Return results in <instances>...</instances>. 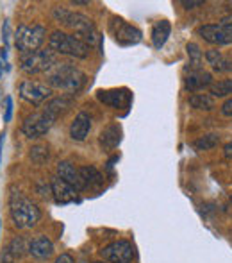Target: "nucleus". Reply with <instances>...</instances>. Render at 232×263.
Masks as SVG:
<instances>
[{
    "label": "nucleus",
    "mask_w": 232,
    "mask_h": 263,
    "mask_svg": "<svg viewBox=\"0 0 232 263\" xmlns=\"http://www.w3.org/2000/svg\"><path fill=\"white\" fill-rule=\"evenodd\" d=\"M54 18L59 24L73 29L77 38L86 43L88 47L97 43V31H95L93 22L88 16H84L80 13H73V11L65 9V7H54Z\"/></svg>",
    "instance_id": "obj_1"
},
{
    "label": "nucleus",
    "mask_w": 232,
    "mask_h": 263,
    "mask_svg": "<svg viewBox=\"0 0 232 263\" xmlns=\"http://www.w3.org/2000/svg\"><path fill=\"white\" fill-rule=\"evenodd\" d=\"M9 213L11 218H13L14 226L18 229H31L34 228L36 224L41 218V211H39L38 206L27 199L22 194H11V201H9Z\"/></svg>",
    "instance_id": "obj_2"
},
{
    "label": "nucleus",
    "mask_w": 232,
    "mask_h": 263,
    "mask_svg": "<svg viewBox=\"0 0 232 263\" xmlns=\"http://www.w3.org/2000/svg\"><path fill=\"white\" fill-rule=\"evenodd\" d=\"M86 83V73L70 63H57L49 72L50 88H59L65 91H79Z\"/></svg>",
    "instance_id": "obj_3"
},
{
    "label": "nucleus",
    "mask_w": 232,
    "mask_h": 263,
    "mask_svg": "<svg viewBox=\"0 0 232 263\" xmlns=\"http://www.w3.org/2000/svg\"><path fill=\"white\" fill-rule=\"evenodd\" d=\"M49 47L52 52L73 55V58H86L90 54V47L84 42H80L77 36H70L66 32L56 31L49 38Z\"/></svg>",
    "instance_id": "obj_4"
},
{
    "label": "nucleus",
    "mask_w": 232,
    "mask_h": 263,
    "mask_svg": "<svg viewBox=\"0 0 232 263\" xmlns=\"http://www.w3.org/2000/svg\"><path fill=\"white\" fill-rule=\"evenodd\" d=\"M45 42V27L43 25H20L14 34V45L22 54L36 52Z\"/></svg>",
    "instance_id": "obj_5"
},
{
    "label": "nucleus",
    "mask_w": 232,
    "mask_h": 263,
    "mask_svg": "<svg viewBox=\"0 0 232 263\" xmlns=\"http://www.w3.org/2000/svg\"><path fill=\"white\" fill-rule=\"evenodd\" d=\"M59 115L54 109H50L49 106H45L41 111L34 115H29L27 118L24 120V125H22V131H24L25 136L29 138H39L45 133H49V129L54 125L56 118Z\"/></svg>",
    "instance_id": "obj_6"
},
{
    "label": "nucleus",
    "mask_w": 232,
    "mask_h": 263,
    "mask_svg": "<svg viewBox=\"0 0 232 263\" xmlns=\"http://www.w3.org/2000/svg\"><path fill=\"white\" fill-rule=\"evenodd\" d=\"M20 65L25 73L50 72L57 65L56 52H52V50H36V52L22 54Z\"/></svg>",
    "instance_id": "obj_7"
},
{
    "label": "nucleus",
    "mask_w": 232,
    "mask_h": 263,
    "mask_svg": "<svg viewBox=\"0 0 232 263\" xmlns=\"http://www.w3.org/2000/svg\"><path fill=\"white\" fill-rule=\"evenodd\" d=\"M102 258L109 263H131L134 260V247L127 240H118L100 251Z\"/></svg>",
    "instance_id": "obj_8"
},
{
    "label": "nucleus",
    "mask_w": 232,
    "mask_h": 263,
    "mask_svg": "<svg viewBox=\"0 0 232 263\" xmlns=\"http://www.w3.org/2000/svg\"><path fill=\"white\" fill-rule=\"evenodd\" d=\"M20 95L24 101L31 102V104H41L47 99L52 97V88L47 86L45 83L29 79L20 84Z\"/></svg>",
    "instance_id": "obj_9"
},
{
    "label": "nucleus",
    "mask_w": 232,
    "mask_h": 263,
    "mask_svg": "<svg viewBox=\"0 0 232 263\" xmlns=\"http://www.w3.org/2000/svg\"><path fill=\"white\" fill-rule=\"evenodd\" d=\"M198 34H200L205 42L213 43V45H229V43H232V34H229L220 24L202 25V27L198 29Z\"/></svg>",
    "instance_id": "obj_10"
},
{
    "label": "nucleus",
    "mask_w": 232,
    "mask_h": 263,
    "mask_svg": "<svg viewBox=\"0 0 232 263\" xmlns=\"http://www.w3.org/2000/svg\"><path fill=\"white\" fill-rule=\"evenodd\" d=\"M115 25H118V29L115 31V38L120 45H136V43L141 42V31H138L132 25L125 24L121 20H113Z\"/></svg>",
    "instance_id": "obj_11"
},
{
    "label": "nucleus",
    "mask_w": 232,
    "mask_h": 263,
    "mask_svg": "<svg viewBox=\"0 0 232 263\" xmlns=\"http://www.w3.org/2000/svg\"><path fill=\"white\" fill-rule=\"evenodd\" d=\"M57 177L65 181V183H68L70 186H73L75 190L84 188V181H82V177H80L79 168H75V166L68 161H61L57 165Z\"/></svg>",
    "instance_id": "obj_12"
},
{
    "label": "nucleus",
    "mask_w": 232,
    "mask_h": 263,
    "mask_svg": "<svg viewBox=\"0 0 232 263\" xmlns=\"http://www.w3.org/2000/svg\"><path fill=\"white\" fill-rule=\"evenodd\" d=\"M98 101L106 102V104L113 106V107H127L131 102V93L127 90H102L97 93Z\"/></svg>",
    "instance_id": "obj_13"
},
{
    "label": "nucleus",
    "mask_w": 232,
    "mask_h": 263,
    "mask_svg": "<svg viewBox=\"0 0 232 263\" xmlns=\"http://www.w3.org/2000/svg\"><path fill=\"white\" fill-rule=\"evenodd\" d=\"M90 129H91V118L88 113H79L75 117V120L72 122V125H70V136H72V140H75V142H82V140H86V136L90 135Z\"/></svg>",
    "instance_id": "obj_14"
},
{
    "label": "nucleus",
    "mask_w": 232,
    "mask_h": 263,
    "mask_svg": "<svg viewBox=\"0 0 232 263\" xmlns=\"http://www.w3.org/2000/svg\"><path fill=\"white\" fill-rule=\"evenodd\" d=\"M29 253L34 258H38V260H47V258L52 256L54 246L47 236H36V238L29 243Z\"/></svg>",
    "instance_id": "obj_15"
},
{
    "label": "nucleus",
    "mask_w": 232,
    "mask_h": 263,
    "mask_svg": "<svg viewBox=\"0 0 232 263\" xmlns=\"http://www.w3.org/2000/svg\"><path fill=\"white\" fill-rule=\"evenodd\" d=\"M75 188L70 186L68 183H65L62 179H59V177H56V179L52 181V194L54 197H56V201L59 202V204H66V202H72L73 199H75Z\"/></svg>",
    "instance_id": "obj_16"
},
{
    "label": "nucleus",
    "mask_w": 232,
    "mask_h": 263,
    "mask_svg": "<svg viewBox=\"0 0 232 263\" xmlns=\"http://www.w3.org/2000/svg\"><path fill=\"white\" fill-rule=\"evenodd\" d=\"M205 86L211 88V73L204 72V70H191L189 76L186 77V90L195 91Z\"/></svg>",
    "instance_id": "obj_17"
},
{
    "label": "nucleus",
    "mask_w": 232,
    "mask_h": 263,
    "mask_svg": "<svg viewBox=\"0 0 232 263\" xmlns=\"http://www.w3.org/2000/svg\"><path fill=\"white\" fill-rule=\"evenodd\" d=\"M205 59H207V63L216 72H230L232 70V61L229 58H225L222 52H218V50H207Z\"/></svg>",
    "instance_id": "obj_18"
},
{
    "label": "nucleus",
    "mask_w": 232,
    "mask_h": 263,
    "mask_svg": "<svg viewBox=\"0 0 232 263\" xmlns=\"http://www.w3.org/2000/svg\"><path fill=\"white\" fill-rule=\"evenodd\" d=\"M24 253H25V242H24V238H14L13 242L7 246V249H6V253L2 254V261L4 263H14L18 260V258H22L24 256Z\"/></svg>",
    "instance_id": "obj_19"
},
{
    "label": "nucleus",
    "mask_w": 232,
    "mask_h": 263,
    "mask_svg": "<svg viewBox=\"0 0 232 263\" xmlns=\"http://www.w3.org/2000/svg\"><path fill=\"white\" fill-rule=\"evenodd\" d=\"M168 36H170V24L166 20H161L154 25L152 29V43L156 49H161V47L166 43Z\"/></svg>",
    "instance_id": "obj_20"
},
{
    "label": "nucleus",
    "mask_w": 232,
    "mask_h": 263,
    "mask_svg": "<svg viewBox=\"0 0 232 263\" xmlns=\"http://www.w3.org/2000/svg\"><path fill=\"white\" fill-rule=\"evenodd\" d=\"M120 143V127L118 125H109L100 133V145L106 149H113Z\"/></svg>",
    "instance_id": "obj_21"
},
{
    "label": "nucleus",
    "mask_w": 232,
    "mask_h": 263,
    "mask_svg": "<svg viewBox=\"0 0 232 263\" xmlns=\"http://www.w3.org/2000/svg\"><path fill=\"white\" fill-rule=\"evenodd\" d=\"M189 106L195 107V109H205V111H211L216 107L215 97L207 93H195L189 97Z\"/></svg>",
    "instance_id": "obj_22"
},
{
    "label": "nucleus",
    "mask_w": 232,
    "mask_h": 263,
    "mask_svg": "<svg viewBox=\"0 0 232 263\" xmlns=\"http://www.w3.org/2000/svg\"><path fill=\"white\" fill-rule=\"evenodd\" d=\"M79 172L84 181V186H88V184H98L102 181V176L98 174V170L95 166H82V168H79Z\"/></svg>",
    "instance_id": "obj_23"
},
{
    "label": "nucleus",
    "mask_w": 232,
    "mask_h": 263,
    "mask_svg": "<svg viewBox=\"0 0 232 263\" xmlns=\"http://www.w3.org/2000/svg\"><path fill=\"white\" fill-rule=\"evenodd\" d=\"M209 90H211L213 97H225V95H230L232 93V79L218 81V83L211 84Z\"/></svg>",
    "instance_id": "obj_24"
},
{
    "label": "nucleus",
    "mask_w": 232,
    "mask_h": 263,
    "mask_svg": "<svg viewBox=\"0 0 232 263\" xmlns=\"http://www.w3.org/2000/svg\"><path fill=\"white\" fill-rule=\"evenodd\" d=\"M187 50V55H189V66L191 70H202V52L200 49H198L195 43H189V45L186 47Z\"/></svg>",
    "instance_id": "obj_25"
},
{
    "label": "nucleus",
    "mask_w": 232,
    "mask_h": 263,
    "mask_svg": "<svg viewBox=\"0 0 232 263\" xmlns=\"http://www.w3.org/2000/svg\"><path fill=\"white\" fill-rule=\"evenodd\" d=\"M218 142H220V138L216 135H207V136H204V138L197 140V142H195V147H197L198 151H209V149H213V147L218 145Z\"/></svg>",
    "instance_id": "obj_26"
},
{
    "label": "nucleus",
    "mask_w": 232,
    "mask_h": 263,
    "mask_svg": "<svg viewBox=\"0 0 232 263\" xmlns=\"http://www.w3.org/2000/svg\"><path fill=\"white\" fill-rule=\"evenodd\" d=\"M31 158L34 159L36 163H43L49 159V149H45V147H34L31 153Z\"/></svg>",
    "instance_id": "obj_27"
},
{
    "label": "nucleus",
    "mask_w": 232,
    "mask_h": 263,
    "mask_svg": "<svg viewBox=\"0 0 232 263\" xmlns=\"http://www.w3.org/2000/svg\"><path fill=\"white\" fill-rule=\"evenodd\" d=\"M13 118V99L6 97V107H4V122H9Z\"/></svg>",
    "instance_id": "obj_28"
},
{
    "label": "nucleus",
    "mask_w": 232,
    "mask_h": 263,
    "mask_svg": "<svg viewBox=\"0 0 232 263\" xmlns=\"http://www.w3.org/2000/svg\"><path fill=\"white\" fill-rule=\"evenodd\" d=\"M2 42H4V49H9V24H4L2 27Z\"/></svg>",
    "instance_id": "obj_29"
},
{
    "label": "nucleus",
    "mask_w": 232,
    "mask_h": 263,
    "mask_svg": "<svg viewBox=\"0 0 232 263\" xmlns=\"http://www.w3.org/2000/svg\"><path fill=\"white\" fill-rule=\"evenodd\" d=\"M220 25H222V27L225 29L229 34H232V14H229V16H225V18H222Z\"/></svg>",
    "instance_id": "obj_30"
},
{
    "label": "nucleus",
    "mask_w": 232,
    "mask_h": 263,
    "mask_svg": "<svg viewBox=\"0 0 232 263\" xmlns=\"http://www.w3.org/2000/svg\"><path fill=\"white\" fill-rule=\"evenodd\" d=\"M222 113L225 115V117H232V99H229V101L222 106Z\"/></svg>",
    "instance_id": "obj_31"
},
{
    "label": "nucleus",
    "mask_w": 232,
    "mask_h": 263,
    "mask_svg": "<svg viewBox=\"0 0 232 263\" xmlns=\"http://www.w3.org/2000/svg\"><path fill=\"white\" fill-rule=\"evenodd\" d=\"M182 6H186V9H193V7H197V6H202V4L204 2H200V0H197V2H193V0H191V2H187V0H182Z\"/></svg>",
    "instance_id": "obj_32"
},
{
    "label": "nucleus",
    "mask_w": 232,
    "mask_h": 263,
    "mask_svg": "<svg viewBox=\"0 0 232 263\" xmlns=\"http://www.w3.org/2000/svg\"><path fill=\"white\" fill-rule=\"evenodd\" d=\"M54 263H73V258L70 256V254H61Z\"/></svg>",
    "instance_id": "obj_33"
},
{
    "label": "nucleus",
    "mask_w": 232,
    "mask_h": 263,
    "mask_svg": "<svg viewBox=\"0 0 232 263\" xmlns=\"http://www.w3.org/2000/svg\"><path fill=\"white\" fill-rule=\"evenodd\" d=\"M2 145H4V133L0 135V159H2Z\"/></svg>",
    "instance_id": "obj_34"
},
{
    "label": "nucleus",
    "mask_w": 232,
    "mask_h": 263,
    "mask_svg": "<svg viewBox=\"0 0 232 263\" xmlns=\"http://www.w3.org/2000/svg\"><path fill=\"white\" fill-rule=\"evenodd\" d=\"M95 263H106V261H95Z\"/></svg>",
    "instance_id": "obj_35"
}]
</instances>
